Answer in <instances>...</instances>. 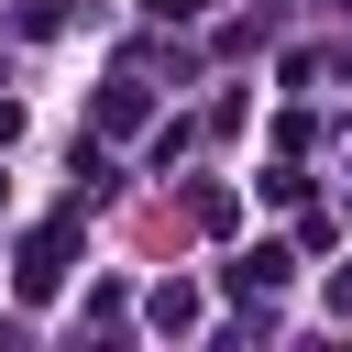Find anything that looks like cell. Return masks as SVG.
Instances as JSON below:
<instances>
[{
  "mask_svg": "<svg viewBox=\"0 0 352 352\" xmlns=\"http://www.w3.org/2000/svg\"><path fill=\"white\" fill-rule=\"evenodd\" d=\"M66 264H77V220H44V231L22 242V297H55Z\"/></svg>",
  "mask_w": 352,
  "mask_h": 352,
  "instance_id": "1",
  "label": "cell"
},
{
  "mask_svg": "<svg viewBox=\"0 0 352 352\" xmlns=\"http://www.w3.org/2000/svg\"><path fill=\"white\" fill-rule=\"evenodd\" d=\"M143 110H154L143 77H110V88H99V132H143Z\"/></svg>",
  "mask_w": 352,
  "mask_h": 352,
  "instance_id": "2",
  "label": "cell"
},
{
  "mask_svg": "<svg viewBox=\"0 0 352 352\" xmlns=\"http://www.w3.org/2000/svg\"><path fill=\"white\" fill-rule=\"evenodd\" d=\"M275 286H286V253H275V242H264L253 264H231V297H275Z\"/></svg>",
  "mask_w": 352,
  "mask_h": 352,
  "instance_id": "3",
  "label": "cell"
},
{
  "mask_svg": "<svg viewBox=\"0 0 352 352\" xmlns=\"http://www.w3.org/2000/svg\"><path fill=\"white\" fill-rule=\"evenodd\" d=\"M143 319H154V330H198V286H154Z\"/></svg>",
  "mask_w": 352,
  "mask_h": 352,
  "instance_id": "4",
  "label": "cell"
},
{
  "mask_svg": "<svg viewBox=\"0 0 352 352\" xmlns=\"http://www.w3.org/2000/svg\"><path fill=\"white\" fill-rule=\"evenodd\" d=\"M330 308H341V319H352V264H341V275H330Z\"/></svg>",
  "mask_w": 352,
  "mask_h": 352,
  "instance_id": "5",
  "label": "cell"
}]
</instances>
